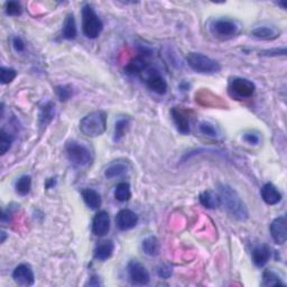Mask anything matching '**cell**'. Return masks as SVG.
Instances as JSON below:
<instances>
[{
  "mask_svg": "<svg viewBox=\"0 0 287 287\" xmlns=\"http://www.w3.org/2000/svg\"><path fill=\"white\" fill-rule=\"evenodd\" d=\"M13 279L18 285L32 286L35 283V275L30 265L20 264L14 269Z\"/></svg>",
  "mask_w": 287,
  "mask_h": 287,
  "instance_id": "cell-11",
  "label": "cell"
},
{
  "mask_svg": "<svg viewBox=\"0 0 287 287\" xmlns=\"http://www.w3.org/2000/svg\"><path fill=\"white\" fill-rule=\"evenodd\" d=\"M14 142V136L12 134H9L7 130H5L2 128L0 130V152H2V155L6 154L9 148L12 147V144Z\"/></svg>",
  "mask_w": 287,
  "mask_h": 287,
  "instance_id": "cell-29",
  "label": "cell"
},
{
  "mask_svg": "<svg viewBox=\"0 0 287 287\" xmlns=\"http://www.w3.org/2000/svg\"><path fill=\"white\" fill-rule=\"evenodd\" d=\"M229 93L235 98L248 99L253 96L256 85L252 81L246 78H234L229 82Z\"/></svg>",
  "mask_w": 287,
  "mask_h": 287,
  "instance_id": "cell-7",
  "label": "cell"
},
{
  "mask_svg": "<svg viewBox=\"0 0 287 287\" xmlns=\"http://www.w3.org/2000/svg\"><path fill=\"white\" fill-rule=\"evenodd\" d=\"M144 80H145L148 89L157 93V95L163 96L167 92V82L156 68H154Z\"/></svg>",
  "mask_w": 287,
  "mask_h": 287,
  "instance_id": "cell-9",
  "label": "cell"
},
{
  "mask_svg": "<svg viewBox=\"0 0 287 287\" xmlns=\"http://www.w3.org/2000/svg\"><path fill=\"white\" fill-rule=\"evenodd\" d=\"M87 286L88 285H90V286H99V285H102V283L100 281V279H99V277H97V276H92V277L89 279V281L85 284Z\"/></svg>",
  "mask_w": 287,
  "mask_h": 287,
  "instance_id": "cell-38",
  "label": "cell"
},
{
  "mask_svg": "<svg viewBox=\"0 0 287 287\" xmlns=\"http://www.w3.org/2000/svg\"><path fill=\"white\" fill-rule=\"evenodd\" d=\"M262 55L264 56H278V55H286V48H274V49H268V51L262 52Z\"/></svg>",
  "mask_w": 287,
  "mask_h": 287,
  "instance_id": "cell-37",
  "label": "cell"
},
{
  "mask_svg": "<svg viewBox=\"0 0 287 287\" xmlns=\"http://www.w3.org/2000/svg\"><path fill=\"white\" fill-rule=\"evenodd\" d=\"M78 35V28H76V23L73 14H68L62 27V36L68 41H72Z\"/></svg>",
  "mask_w": 287,
  "mask_h": 287,
  "instance_id": "cell-20",
  "label": "cell"
},
{
  "mask_svg": "<svg viewBox=\"0 0 287 287\" xmlns=\"http://www.w3.org/2000/svg\"><path fill=\"white\" fill-rule=\"evenodd\" d=\"M0 235H2V242H5V240H6V238H7V235H6V233H5L4 230H2V233H0Z\"/></svg>",
  "mask_w": 287,
  "mask_h": 287,
  "instance_id": "cell-40",
  "label": "cell"
},
{
  "mask_svg": "<svg viewBox=\"0 0 287 287\" xmlns=\"http://www.w3.org/2000/svg\"><path fill=\"white\" fill-rule=\"evenodd\" d=\"M141 248L146 255L155 257L159 253V250H161V245H159V241L155 236H150L142 240Z\"/></svg>",
  "mask_w": 287,
  "mask_h": 287,
  "instance_id": "cell-24",
  "label": "cell"
},
{
  "mask_svg": "<svg viewBox=\"0 0 287 287\" xmlns=\"http://www.w3.org/2000/svg\"><path fill=\"white\" fill-rule=\"evenodd\" d=\"M240 30L239 24L234 19L229 18H219L214 20L211 25V31L213 35L222 40H228V38L235 37Z\"/></svg>",
  "mask_w": 287,
  "mask_h": 287,
  "instance_id": "cell-6",
  "label": "cell"
},
{
  "mask_svg": "<svg viewBox=\"0 0 287 287\" xmlns=\"http://www.w3.org/2000/svg\"><path fill=\"white\" fill-rule=\"evenodd\" d=\"M114 251V244L112 240H104L101 241L99 244L95 252H93V257L99 262H106L108 259L112 256V253Z\"/></svg>",
  "mask_w": 287,
  "mask_h": 287,
  "instance_id": "cell-17",
  "label": "cell"
},
{
  "mask_svg": "<svg viewBox=\"0 0 287 287\" xmlns=\"http://www.w3.org/2000/svg\"><path fill=\"white\" fill-rule=\"evenodd\" d=\"M272 256V251H270V247L268 245H259L252 249L251 257L252 262L257 267H264L265 265L268 263Z\"/></svg>",
  "mask_w": 287,
  "mask_h": 287,
  "instance_id": "cell-16",
  "label": "cell"
},
{
  "mask_svg": "<svg viewBox=\"0 0 287 287\" xmlns=\"http://www.w3.org/2000/svg\"><path fill=\"white\" fill-rule=\"evenodd\" d=\"M55 92L61 101H68L72 96V89L68 85H58L55 88Z\"/></svg>",
  "mask_w": 287,
  "mask_h": 287,
  "instance_id": "cell-33",
  "label": "cell"
},
{
  "mask_svg": "<svg viewBox=\"0 0 287 287\" xmlns=\"http://www.w3.org/2000/svg\"><path fill=\"white\" fill-rule=\"evenodd\" d=\"M107 129V113L103 110H97L88 113L80 121V130L83 135L95 138L104 134Z\"/></svg>",
  "mask_w": 287,
  "mask_h": 287,
  "instance_id": "cell-3",
  "label": "cell"
},
{
  "mask_svg": "<svg viewBox=\"0 0 287 287\" xmlns=\"http://www.w3.org/2000/svg\"><path fill=\"white\" fill-rule=\"evenodd\" d=\"M138 221H139L138 215L129 209L120 210L118 214L116 215V224H117L118 229L121 231H128L134 229Z\"/></svg>",
  "mask_w": 287,
  "mask_h": 287,
  "instance_id": "cell-10",
  "label": "cell"
},
{
  "mask_svg": "<svg viewBox=\"0 0 287 287\" xmlns=\"http://www.w3.org/2000/svg\"><path fill=\"white\" fill-rule=\"evenodd\" d=\"M198 200L204 208L207 209H217L220 207V197L218 193L213 191H203L200 195H198Z\"/></svg>",
  "mask_w": 287,
  "mask_h": 287,
  "instance_id": "cell-23",
  "label": "cell"
},
{
  "mask_svg": "<svg viewBox=\"0 0 287 287\" xmlns=\"http://www.w3.org/2000/svg\"><path fill=\"white\" fill-rule=\"evenodd\" d=\"M218 195L220 197V206H222L234 219L238 221H246L249 218V211L246 203L240 197L238 192L230 185L220 183L218 185Z\"/></svg>",
  "mask_w": 287,
  "mask_h": 287,
  "instance_id": "cell-1",
  "label": "cell"
},
{
  "mask_svg": "<svg viewBox=\"0 0 287 287\" xmlns=\"http://www.w3.org/2000/svg\"><path fill=\"white\" fill-rule=\"evenodd\" d=\"M110 230V215L107 211L98 212L92 220V233L97 237L106 236Z\"/></svg>",
  "mask_w": 287,
  "mask_h": 287,
  "instance_id": "cell-13",
  "label": "cell"
},
{
  "mask_svg": "<svg viewBox=\"0 0 287 287\" xmlns=\"http://www.w3.org/2000/svg\"><path fill=\"white\" fill-rule=\"evenodd\" d=\"M65 153L70 163L74 167L85 168L93 162V153L84 144L78 140H70L65 144Z\"/></svg>",
  "mask_w": 287,
  "mask_h": 287,
  "instance_id": "cell-2",
  "label": "cell"
},
{
  "mask_svg": "<svg viewBox=\"0 0 287 287\" xmlns=\"http://www.w3.org/2000/svg\"><path fill=\"white\" fill-rule=\"evenodd\" d=\"M32 189V178L30 175H23L17 179L15 183V190L19 195H27Z\"/></svg>",
  "mask_w": 287,
  "mask_h": 287,
  "instance_id": "cell-27",
  "label": "cell"
},
{
  "mask_svg": "<svg viewBox=\"0 0 287 287\" xmlns=\"http://www.w3.org/2000/svg\"><path fill=\"white\" fill-rule=\"evenodd\" d=\"M287 220L281 215L273 220V222L270 223V235H272L273 240L277 245H284L287 239Z\"/></svg>",
  "mask_w": 287,
  "mask_h": 287,
  "instance_id": "cell-12",
  "label": "cell"
},
{
  "mask_svg": "<svg viewBox=\"0 0 287 287\" xmlns=\"http://www.w3.org/2000/svg\"><path fill=\"white\" fill-rule=\"evenodd\" d=\"M186 63L193 71L200 74H215L221 70V65L217 61L197 52L187 54Z\"/></svg>",
  "mask_w": 287,
  "mask_h": 287,
  "instance_id": "cell-5",
  "label": "cell"
},
{
  "mask_svg": "<svg viewBox=\"0 0 287 287\" xmlns=\"http://www.w3.org/2000/svg\"><path fill=\"white\" fill-rule=\"evenodd\" d=\"M55 103L52 101H48L40 108L38 111V124L42 128H45L47 125L52 123V120L55 117Z\"/></svg>",
  "mask_w": 287,
  "mask_h": 287,
  "instance_id": "cell-18",
  "label": "cell"
},
{
  "mask_svg": "<svg viewBox=\"0 0 287 287\" xmlns=\"http://www.w3.org/2000/svg\"><path fill=\"white\" fill-rule=\"evenodd\" d=\"M113 195L116 200L119 202L129 201L131 197V190L129 183H127V182H120V183H118L114 189Z\"/></svg>",
  "mask_w": 287,
  "mask_h": 287,
  "instance_id": "cell-25",
  "label": "cell"
},
{
  "mask_svg": "<svg viewBox=\"0 0 287 287\" xmlns=\"http://www.w3.org/2000/svg\"><path fill=\"white\" fill-rule=\"evenodd\" d=\"M127 272H128V276L131 284L137 286H145L147 284H150L151 281L150 273H148L147 268L144 266L141 263L136 261V259H132V261L128 263Z\"/></svg>",
  "mask_w": 287,
  "mask_h": 287,
  "instance_id": "cell-8",
  "label": "cell"
},
{
  "mask_svg": "<svg viewBox=\"0 0 287 287\" xmlns=\"http://www.w3.org/2000/svg\"><path fill=\"white\" fill-rule=\"evenodd\" d=\"M55 179H49V180H47V182H46V189H52V187L55 185Z\"/></svg>",
  "mask_w": 287,
  "mask_h": 287,
  "instance_id": "cell-39",
  "label": "cell"
},
{
  "mask_svg": "<svg viewBox=\"0 0 287 287\" xmlns=\"http://www.w3.org/2000/svg\"><path fill=\"white\" fill-rule=\"evenodd\" d=\"M130 120L128 118H121L114 125V132H113V141L118 142L123 139L126 135L127 130L129 128Z\"/></svg>",
  "mask_w": 287,
  "mask_h": 287,
  "instance_id": "cell-28",
  "label": "cell"
},
{
  "mask_svg": "<svg viewBox=\"0 0 287 287\" xmlns=\"http://www.w3.org/2000/svg\"><path fill=\"white\" fill-rule=\"evenodd\" d=\"M16 76H17V72L14 69L5 68V66L0 69V81H2L3 84L12 83Z\"/></svg>",
  "mask_w": 287,
  "mask_h": 287,
  "instance_id": "cell-31",
  "label": "cell"
},
{
  "mask_svg": "<svg viewBox=\"0 0 287 287\" xmlns=\"http://www.w3.org/2000/svg\"><path fill=\"white\" fill-rule=\"evenodd\" d=\"M81 194L88 208H90L91 210H99V208L101 207V203H102L101 196L96 190L84 189L81 192Z\"/></svg>",
  "mask_w": 287,
  "mask_h": 287,
  "instance_id": "cell-21",
  "label": "cell"
},
{
  "mask_svg": "<svg viewBox=\"0 0 287 287\" xmlns=\"http://www.w3.org/2000/svg\"><path fill=\"white\" fill-rule=\"evenodd\" d=\"M198 130L202 132L203 135L209 136V137H218L219 136V130L210 121H201L198 124Z\"/></svg>",
  "mask_w": 287,
  "mask_h": 287,
  "instance_id": "cell-30",
  "label": "cell"
},
{
  "mask_svg": "<svg viewBox=\"0 0 287 287\" xmlns=\"http://www.w3.org/2000/svg\"><path fill=\"white\" fill-rule=\"evenodd\" d=\"M129 167L128 165L126 163H121V162H116L110 164L109 166L104 170V176H106L107 179L109 180H112V179H118L121 178V176L126 175L128 173Z\"/></svg>",
  "mask_w": 287,
  "mask_h": 287,
  "instance_id": "cell-22",
  "label": "cell"
},
{
  "mask_svg": "<svg viewBox=\"0 0 287 287\" xmlns=\"http://www.w3.org/2000/svg\"><path fill=\"white\" fill-rule=\"evenodd\" d=\"M172 275V267L168 266V265H162L161 267L158 268V276L162 278L167 279Z\"/></svg>",
  "mask_w": 287,
  "mask_h": 287,
  "instance_id": "cell-36",
  "label": "cell"
},
{
  "mask_svg": "<svg viewBox=\"0 0 287 287\" xmlns=\"http://www.w3.org/2000/svg\"><path fill=\"white\" fill-rule=\"evenodd\" d=\"M170 114H172V118L174 124L176 126V128L183 135L190 134L191 131V123H190V117L187 116L186 111L183 109H181L179 107H174L170 110Z\"/></svg>",
  "mask_w": 287,
  "mask_h": 287,
  "instance_id": "cell-14",
  "label": "cell"
},
{
  "mask_svg": "<svg viewBox=\"0 0 287 287\" xmlns=\"http://www.w3.org/2000/svg\"><path fill=\"white\" fill-rule=\"evenodd\" d=\"M244 140L248 144H250V145H258L259 140H261V138L255 132H246L244 135Z\"/></svg>",
  "mask_w": 287,
  "mask_h": 287,
  "instance_id": "cell-34",
  "label": "cell"
},
{
  "mask_svg": "<svg viewBox=\"0 0 287 287\" xmlns=\"http://www.w3.org/2000/svg\"><path fill=\"white\" fill-rule=\"evenodd\" d=\"M263 285L264 286H285L279 275L275 273L273 269H266L263 273Z\"/></svg>",
  "mask_w": 287,
  "mask_h": 287,
  "instance_id": "cell-26",
  "label": "cell"
},
{
  "mask_svg": "<svg viewBox=\"0 0 287 287\" xmlns=\"http://www.w3.org/2000/svg\"><path fill=\"white\" fill-rule=\"evenodd\" d=\"M5 12L8 16H20L23 13V7L18 2H7L5 5Z\"/></svg>",
  "mask_w": 287,
  "mask_h": 287,
  "instance_id": "cell-32",
  "label": "cell"
},
{
  "mask_svg": "<svg viewBox=\"0 0 287 287\" xmlns=\"http://www.w3.org/2000/svg\"><path fill=\"white\" fill-rule=\"evenodd\" d=\"M103 31V23L97 15L95 8L90 5H84L82 8V32L87 38L96 40Z\"/></svg>",
  "mask_w": 287,
  "mask_h": 287,
  "instance_id": "cell-4",
  "label": "cell"
},
{
  "mask_svg": "<svg viewBox=\"0 0 287 287\" xmlns=\"http://www.w3.org/2000/svg\"><path fill=\"white\" fill-rule=\"evenodd\" d=\"M13 47L15 48V51L18 52V53L24 52L25 48H26L24 41L21 40V38H20L19 36H15V37L13 38Z\"/></svg>",
  "mask_w": 287,
  "mask_h": 287,
  "instance_id": "cell-35",
  "label": "cell"
},
{
  "mask_svg": "<svg viewBox=\"0 0 287 287\" xmlns=\"http://www.w3.org/2000/svg\"><path fill=\"white\" fill-rule=\"evenodd\" d=\"M261 194L264 202L268 206H276L281 201V193L279 190L272 183H266L261 191Z\"/></svg>",
  "mask_w": 287,
  "mask_h": 287,
  "instance_id": "cell-15",
  "label": "cell"
},
{
  "mask_svg": "<svg viewBox=\"0 0 287 287\" xmlns=\"http://www.w3.org/2000/svg\"><path fill=\"white\" fill-rule=\"evenodd\" d=\"M251 35L258 40L272 41L279 37V31L274 26H258L251 31Z\"/></svg>",
  "mask_w": 287,
  "mask_h": 287,
  "instance_id": "cell-19",
  "label": "cell"
}]
</instances>
